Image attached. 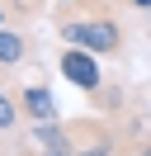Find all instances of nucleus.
Segmentation results:
<instances>
[{
    "instance_id": "obj_1",
    "label": "nucleus",
    "mask_w": 151,
    "mask_h": 156,
    "mask_svg": "<svg viewBox=\"0 0 151 156\" xmlns=\"http://www.w3.org/2000/svg\"><path fill=\"white\" fill-rule=\"evenodd\" d=\"M57 33H61V43L66 48H85V52H94V57H123V24L113 19V14H104V10H66V14H57Z\"/></svg>"
},
{
    "instance_id": "obj_2",
    "label": "nucleus",
    "mask_w": 151,
    "mask_h": 156,
    "mask_svg": "<svg viewBox=\"0 0 151 156\" xmlns=\"http://www.w3.org/2000/svg\"><path fill=\"white\" fill-rule=\"evenodd\" d=\"M19 156H76V142H71V123L52 118V123H28L24 137H14Z\"/></svg>"
},
{
    "instance_id": "obj_3",
    "label": "nucleus",
    "mask_w": 151,
    "mask_h": 156,
    "mask_svg": "<svg viewBox=\"0 0 151 156\" xmlns=\"http://www.w3.org/2000/svg\"><path fill=\"white\" fill-rule=\"evenodd\" d=\"M57 66H61V76L71 80L80 95H90V99H94V95L104 90V71H99V62H94V52H85V48H66Z\"/></svg>"
},
{
    "instance_id": "obj_4",
    "label": "nucleus",
    "mask_w": 151,
    "mask_h": 156,
    "mask_svg": "<svg viewBox=\"0 0 151 156\" xmlns=\"http://www.w3.org/2000/svg\"><path fill=\"white\" fill-rule=\"evenodd\" d=\"M71 142H76V156H118L113 128L104 118H76L71 123Z\"/></svg>"
},
{
    "instance_id": "obj_5",
    "label": "nucleus",
    "mask_w": 151,
    "mask_h": 156,
    "mask_svg": "<svg viewBox=\"0 0 151 156\" xmlns=\"http://www.w3.org/2000/svg\"><path fill=\"white\" fill-rule=\"evenodd\" d=\"M14 95H19V114H24V123H52V118H57V95H52V85H43V80H24Z\"/></svg>"
},
{
    "instance_id": "obj_6",
    "label": "nucleus",
    "mask_w": 151,
    "mask_h": 156,
    "mask_svg": "<svg viewBox=\"0 0 151 156\" xmlns=\"http://www.w3.org/2000/svg\"><path fill=\"white\" fill-rule=\"evenodd\" d=\"M24 62H28V33L5 24L0 29V66H24Z\"/></svg>"
},
{
    "instance_id": "obj_7",
    "label": "nucleus",
    "mask_w": 151,
    "mask_h": 156,
    "mask_svg": "<svg viewBox=\"0 0 151 156\" xmlns=\"http://www.w3.org/2000/svg\"><path fill=\"white\" fill-rule=\"evenodd\" d=\"M19 123H24V114H19V95L9 85H0V137H14Z\"/></svg>"
},
{
    "instance_id": "obj_8",
    "label": "nucleus",
    "mask_w": 151,
    "mask_h": 156,
    "mask_svg": "<svg viewBox=\"0 0 151 156\" xmlns=\"http://www.w3.org/2000/svg\"><path fill=\"white\" fill-rule=\"evenodd\" d=\"M128 5H132V10H151V0H128Z\"/></svg>"
},
{
    "instance_id": "obj_9",
    "label": "nucleus",
    "mask_w": 151,
    "mask_h": 156,
    "mask_svg": "<svg viewBox=\"0 0 151 156\" xmlns=\"http://www.w3.org/2000/svg\"><path fill=\"white\" fill-rule=\"evenodd\" d=\"M9 19H14V14H9V10H5V5H0V29H5V24H9Z\"/></svg>"
}]
</instances>
